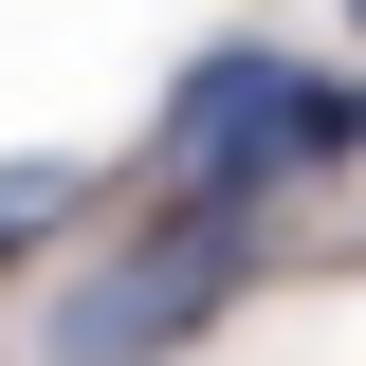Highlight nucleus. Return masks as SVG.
<instances>
[{"mask_svg": "<svg viewBox=\"0 0 366 366\" xmlns=\"http://www.w3.org/2000/svg\"><path fill=\"white\" fill-rule=\"evenodd\" d=\"M238 274H257V220H238V202H183L165 238H129L110 274H74V293H55V366H165Z\"/></svg>", "mask_w": 366, "mask_h": 366, "instance_id": "1", "label": "nucleus"}, {"mask_svg": "<svg viewBox=\"0 0 366 366\" xmlns=\"http://www.w3.org/2000/svg\"><path fill=\"white\" fill-rule=\"evenodd\" d=\"M293 110H312V74L257 55V37H220L202 74L165 92V165H183V202H238V220H257V183L293 165Z\"/></svg>", "mask_w": 366, "mask_h": 366, "instance_id": "2", "label": "nucleus"}, {"mask_svg": "<svg viewBox=\"0 0 366 366\" xmlns=\"http://www.w3.org/2000/svg\"><path fill=\"white\" fill-rule=\"evenodd\" d=\"M74 202H92V165H74V147H19V165H0V257H19L37 220H74Z\"/></svg>", "mask_w": 366, "mask_h": 366, "instance_id": "3", "label": "nucleus"}, {"mask_svg": "<svg viewBox=\"0 0 366 366\" xmlns=\"http://www.w3.org/2000/svg\"><path fill=\"white\" fill-rule=\"evenodd\" d=\"M366 147V74H312V110H293V165H348Z\"/></svg>", "mask_w": 366, "mask_h": 366, "instance_id": "4", "label": "nucleus"}, {"mask_svg": "<svg viewBox=\"0 0 366 366\" xmlns=\"http://www.w3.org/2000/svg\"><path fill=\"white\" fill-rule=\"evenodd\" d=\"M348 19H366V0H348Z\"/></svg>", "mask_w": 366, "mask_h": 366, "instance_id": "5", "label": "nucleus"}]
</instances>
